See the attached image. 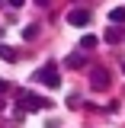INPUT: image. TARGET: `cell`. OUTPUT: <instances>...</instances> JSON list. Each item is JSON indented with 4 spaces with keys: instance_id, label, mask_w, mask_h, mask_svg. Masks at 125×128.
Segmentation results:
<instances>
[{
    "instance_id": "cell-3",
    "label": "cell",
    "mask_w": 125,
    "mask_h": 128,
    "mask_svg": "<svg viewBox=\"0 0 125 128\" xmlns=\"http://www.w3.org/2000/svg\"><path fill=\"white\" fill-rule=\"evenodd\" d=\"M90 86H96V90H106V86H109V70H106V67H96L93 74H90Z\"/></svg>"
},
{
    "instance_id": "cell-10",
    "label": "cell",
    "mask_w": 125,
    "mask_h": 128,
    "mask_svg": "<svg viewBox=\"0 0 125 128\" xmlns=\"http://www.w3.org/2000/svg\"><path fill=\"white\" fill-rule=\"evenodd\" d=\"M3 90H7V80H0V93H3Z\"/></svg>"
},
{
    "instance_id": "cell-5",
    "label": "cell",
    "mask_w": 125,
    "mask_h": 128,
    "mask_svg": "<svg viewBox=\"0 0 125 128\" xmlns=\"http://www.w3.org/2000/svg\"><path fill=\"white\" fill-rule=\"evenodd\" d=\"M109 22H112V26H125V6H115V10H112Z\"/></svg>"
},
{
    "instance_id": "cell-11",
    "label": "cell",
    "mask_w": 125,
    "mask_h": 128,
    "mask_svg": "<svg viewBox=\"0 0 125 128\" xmlns=\"http://www.w3.org/2000/svg\"><path fill=\"white\" fill-rule=\"evenodd\" d=\"M122 70H125V64H122Z\"/></svg>"
},
{
    "instance_id": "cell-1",
    "label": "cell",
    "mask_w": 125,
    "mask_h": 128,
    "mask_svg": "<svg viewBox=\"0 0 125 128\" xmlns=\"http://www.w3.org/2000/svg\"><path fill=\"white\" fill-rule=\"evenodd\" d=\"M16 109L19 112H39V109H48V99H42V96H23Z\"/></svg>"
},
{
    "instance_id": "cell-7",
    "label": "cell",
    "mask_w": 125,
    "mask_h": 128,
    "mask_svg": "<svg viewBox=\"0 0 125 128\" xmlns=\"http://www.w3.org/2000/svg\"><path fill=\"white\" fill-rule=\"evenodd\" d=\"M67 64H71V67H83V54H80V51H74V54L67 58Z\"/></svg>"
},
{
    "instance_id": "cell-4",
    "label": "cell",
    "mask_w": 125,
    "mask_h": 128,
    "mask_svg": "<svg viewBox=\"0 0 125 128\" xmlns=\"http://www.w3.org/2000/svg\"><path fill=\"white\" fill-rule=\"evenodd\" d=\"M67 22L77 26V29H83V26H90V13H87V10H71V13H67Z\"/></svg>"
},
{
    "instance_id": "cell-8",
    "label": "cell",
    "mask_w": 125,
    "mask_h": 128,
    "mask_svg": "<svg viewBox=\"0 0 125 128\" xmlns=\"http://www.w3.org/2000/svg\"><path fill=\"white\" fill-rule=\"evenodd\" d=\"M93 45H96L93 35H83V38H80V48H93Z\"/></svg>"
},
{
    "instance_id": "cell-2",
    "label": "cell",
    "mask_w": 125,
    "mask_h": 128,
    "mask_svg": "<svg viewBox=\"0 0 125 128\" xmlns=\"http://www.w3.org/2000/svg\"><path fill=\"white\" fill-rule=\"evenodd\" d=\"M35 77L42 80L45 86H51V90H58V83H61V80H58V70H55V64H45V67H42Z\"/></svg>"
},
{
    "instance_id": "cell-6",
    "label": "cell",
    "mask_w": 125,
    "mask_h": 128,
    "mask_svg": "<svg viewBox=\"0 0 125 128\" xmlns=\"http://www.w3.org/2000/svg\"><path fill=\"white\" fill-rule=\"evenodd\" d=\"M0 58H3V61H16V51L10 45H0Z\"/></svg>"
},
{
    "instance_id": "cell-9",
    "label": "cell",
    "mask_w": 125,
    "mask_h": 128,
    "mask_svg": "<svg viewBox=\"0 0 125 128\" xmlns=\"http://www.w3.org/2000/svg\"><path fill=\"white\" fill-rule=\"evenodd\" d=\"M35 32H39V26H26V29H23V35H26V38H35Z\"/></svg>"
}]
</instances>
